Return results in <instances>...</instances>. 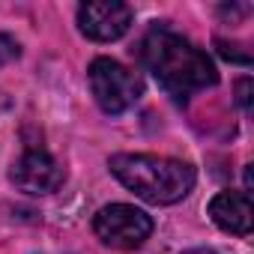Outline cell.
<instances>
[{"label": "cell", "instance_id": "obj_1", "mask_svg": "<svg viewBox=\"0 0 254 254\" xmlns=\"http://www.w3.org/2000/svg\"><path fill=\"white\" fill-rule=\"evenodd\" d=\"M141 60L174 99H189L191 93L206 90L218 81V72L206 51L168 27H153L144 36Z\"/></svg>", "mask_w": 254, "mask_h": 254}, {"label": "cell", "instance_id": "obj_7", "mask_svg": "<svg viewBox=\"0 0 254 254\" xmlns=\"http://www.w3.org/2000/svg\"><path fill=\"white\" fill-rule=\"evenodd\" d=\"M209 215L227 233H236V236L251 233L254 212H251L248 194H242V191H221V194H215L212 203H209Z\"/></svg>", "mask_w": 254, "mask_h": 254}, {"label": "cell", "instance_id": "obj_5", "mask_svg": "<svg viewBox=\"0 0 254 254\" xmlns=\"http://www.w3.org/2000/svg\"><path fill=\"white\" fill-rule=\"evenodd\" d=\"M132 24V9L120 0H90L78 9V27L96 42H114Z\"/></svg>", "mask_w": 254, "mask_h": 254}, {"label": "cell", "instance_id": "obj_11", "mask_svg": "<svg viewBox=\"0 0 254 254\" xmlns=\"http://www.w3.org/2000/svg\"><path fill=\"white\" fill-rule=\"evenodd\" d=\"M183 254H215L212 248H189V251H183Z\"/></svg>", "mask_w": 254, "mask_h": 254}, {"label": "cell", "instance_id": "obj_10", "mask_svg": "<svg viewBox=\"0 0 254 254\" xmlns=\"http://www.w3.org/2000/svg\"><path fill=\"white\" fill-rule=\"evenodd\" d=\"M236 102L248 111L251 108V78H242V81H236Z\"/></svg>", "mask_w": 254, "mask_h": 254}, {"label": "cell", "instance_id": "obj_4", "mask_svg": "<svg viewBox=\"0 0 254 254\" xmlns=\"http://www.w3.org/2000/svg\"><path fill=\"white\" fill-rule=\"evenodd\" d=\"M93 230L105 245L120 248V251H132V248L144 245V239L153 233V221L147 212H141L129 203H111L96 212Z\"/></svg>", "mask_w": 254, "mask_h": 254}, {"label": "cell", "instance_id": "obj_9", "mask_svg": "<svg viewBox=\"0 0 254 254\" xmlns=\"http://www.w3.org/2000/svg\"><path fill=\"white\" fill-rule=\"evenodd\" d=\"M215 45H218V54H221V57H227V60H236V63H251L248 51H236L239 45H230V42H224V39H218Z\"/></svg>", "mask_w": 254, "mask_h": 254}, {"label": "cell", "instance_id": "obj_3", "mask_svg": "<svg viewBox=\"0 0 254 254\" xmlns=\"http://www.w3.org/2000/svg\"><path fill=\"white\" fill-rule=\"evenodd\" d=\"M90 87L105 114H123L141 99V81L132 69L117 60L99 57L90 66Z\"/></svg>", "mask_w": 254, "mask_h": 254}, {"label": "cell", "instance_id": "obj_6", "mask_svg": "<svg viewBox=\"0 0 254 254\" xmlns=\"http://www.w3.org/2000/svg\"><path fill=\"white\" fill-rule=\"evenodd\" d=\"M15 189L27 194H51L63 186V168L45 150H27L9 171Z\"/></svg>", "mask_w": 254, "mask_h": 254}, {"label": "cell", "instance_id": "obj_2", "mask_svg": "<svg viewBox=\"0 0 254 254\" xmlns=\"http://www.w3.org/2000/svg\"><path fill=\"white\" fill-rule=\"evenodd\" d=\"M111 174L150 203H177L194 186V168L180 159L150 153H117L111 156Z\"/></svg>", "mask_w": 254, "mask_h": 254}, {"label": "cell", "instance_id": "obj_8", "mask_svg": "<svg viewBox=\"0 0 254 254\" xmlns=\"http://www.w3.org/2000/svg\"><path fill=\"white\" fill-rule=\"evenodd\" d=\"M21 54V48H18V42L9 36V33H0V69H3L6 63H12L15 57Z\"/></svg>", "mask_w": 254, "mask_h": 254}]
</instances>
